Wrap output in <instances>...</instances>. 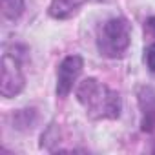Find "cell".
I'll return each instance as SVG.
<instances>
[{
    "instance_id": "6da1fadb",
    "label": "cell",
    "mask_w": 155,
    "mask_h": 155,
    "mask_svg": "<svg viewBox=\"0 0 155 155\" xmlns=\"http://www.w3.org/2000/svg\"><path fill=\"white\" fill-rule=\"evenodd\" d=\"M75 97L79 104L86 110V115L93 120H115L120 117V95L93 77L84 79L77 86Z\"/></svg>"
},
{
    "instance_id": "7a4b0ae2",
    "label": "cell",
    "mask_w": 155,
    "mask_h": 155,
    "mask_svg": "<svg viewBox=\"0 0 155 155\" xmlns=\"http://www.w3.org/2000/svg\"><path fill=\"white\" fill-rule=\"evenodd\" d=\"M97 51L106 58H120L131 44V24L124 17H113L97 29Z\"/></svg>"
},
{
    "instance_id": "3957f363",
    "label": "cell",
    "mask_w": 155,
    "mask_h": 155,
    "mask_svg": "<svg viewBox=\"0 0 155 155\" xmlns=\"http://www.w3.org/2000/svg\"><path fill=\"white\" fill-rule=\"evenodd\" d=\"M26 86V77L22 71V58L17 53V48L13 46V51H9L8 46H4L2 62H0V93L6 99L17 97Z\"/></svg>"
},
{
    "instance_id": "277c9868",
    "label": "cell",
    "mask_w": 155,
    "mask_h": 155,
    "mask_svg": "<svg viewBox=\"0 0 155 155\" xmlns=\"http://www.w3.org/2000/svg\"><path fill=\"white\" fill-rule=\"evenodd\" d=\"M82 68H84V60L81 55H68L62 58L57 69V88H55L57 97L66 99L73 91V86L79 81Z\"/></svg>"
},
{
    "instance_id": "5b68a950",
    "label": "cell",
    "mask_w": 155,
    "mask_h": 155,
    "mask_svg": "<svg viewBox=\"0 0 155 155\" xmlns=\"http://www.w3.org/2000/svg\"><path fill=\"white\" fill-rule=\"evenodd\" d=\"M137 97L140 110V130L150 133L155 130V90L150 86H142L139 88Z\"/></svg>"
},
{
    "instance_id": "8992f818",
    "label": "cell",
    "mask_w": 155,
    "mask_h": 155,
    "mask_svg": "<svg viewBox=\"0 0 155 155\" xmlns=\"http://www.w3.org/2000/svg\"><path fill=\"white\" fill-rule=\"evenodd\" d=\"M86 2H110V0H51L48 13L55 20H68L79 13Z\"/></svg>"
},
{
    "instance_id": "52a82bcc",
    "label": "cell",
    "mask_w": 155,
    "mask_h": 155,
    "mask_svg": "<svg viewBox=\"0 0 155 155\" xmlns=\"http://www.w3.org/2000/svg\"><path fill=\"white\" fill-rule=\"evenodd\" d=\"M2 17L8 20H18L24 13V0H0Z\"/></svg>"
},
{
    "instance_id": "ba28073f",
    "label": "cell",
    "mask_w": 155,
    "mask_h": 155,
    "mask_svg": "<svg viewBox=\"0 0 155 155\" xmlns=\"http://www.w3.org/2000/svg\"><path fill=\"white\" fill-rule=\"evenodd\" d=\"M144 60H146V66L151 73H155V42H151L146 49H144Z\"/></svg>"
},
{
    "instance_id": "9c48e42d",
    "label": "cell",
    "mask_w": 155,
    "mask_h": 155,
    "mask_svg": "<svg viewBox=\"0 0 155 155\" xmlns=\"http://www.w3.org/2000/svg\"><path fill=\"white\" fill-rule=\"evenodd\" d=\"M146 28H148V29L155 35V17H150V18L146 20Z\"/></svg>"
}]
</instances>
